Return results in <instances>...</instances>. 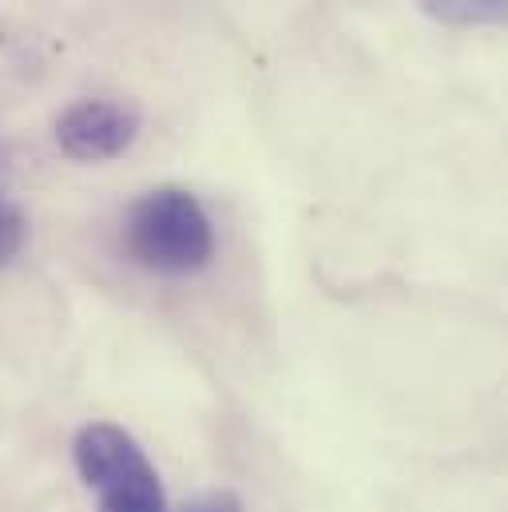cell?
<instances>
[{
  "label": "cell",
  "mask_w": 508,
  "mask_h": 512,
  "mask_svg": "<svg viewBox=\"0 0 508 512\" xmlns=\"http://www.w3.org/2000/svg\"><path fill=\"white\" fill-rule=\"evenodd\" d=\"M433 20L441 24H501L508 12V0H417Z\"/></svg>",
  "instance_id": "277c9868"
},
{
  "label": "cell",
  "mask_w": 508,
  "mask_h": 512,
  "mask_svg": "<svg viewBox=\"0 0 508 512\" xmlns=\"http://www.w3.org/2000/svg\"><path fill=\"white\" fill-rule=\"evenodd\" d=\"M124 243L131 258L155 274H195L215 251L207 211L187 191L143 195L127 215Z\"/></svg>",
  "instance_id": "6da1fadb"
},
{
  "label": "cell",
  "mask_w": 508,
  "mask_h": 512,
  "mask_svg": "<svg viewBox=\"0 0 508 512\" xmlns=\"http://www.w3.org/2000/svg\"><path fill=\"white\" fill-rule=\"evenodd\" d=\"M139 131V116L124 108V104H112V100H80L72 104L60 124H56V139L60 147L80 159V163H100V159H116L131 147Z\"/></svg>",
  "instance_id": "3957f363"
},
{
  "label": "cell",
  "mask_w": 508,
  "mask_h": 512,
  "mask_svg": "<svg viewBox=\"0 0 508 512\" xmlns=\"http://www.w3.org/2000/svg\"><path fill=\"white\" fill-rule=\"evenodd\" d=\"M191 512H239V501L231 493H211L199 505H191Z\"/></svg>",
  "instance_id": "8992f818"
},
{
  "label": "cell",
  "mask_w": 508,
  "mask_h": 512,
  "mask_svg": "<svg viewBox=\"0 0 508 512\" xmlns=\"http://www.w3.org/2000/svg\"><path fill=\"white\" fill-rule=\"evenodd\" d=\"M76 469L96 489L100 512H167L163 485L135 437L120 425H88L76 437Z\"/></svg>",
  "instance_id": "7a4b0ae2"
},
{
  "label": "cell",
  "mask_w": 508,
  "mask_h": 512,
  "mask_svg": "<svg viewBox=\"0 0 508 512\" xmlns=\"http://www.w3.org/2000/svg\"><path fill=\"white\" fill-rule=\"evenodd\" d=\"M20 243H24V219L12 203H0V266L8 258H16Z\"/></svg>",
  "instance_id": "5b68a950"
}]
</instances>
